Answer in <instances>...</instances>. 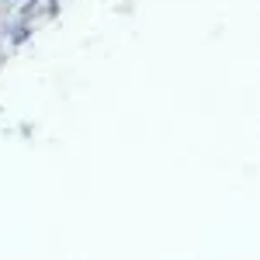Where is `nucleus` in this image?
Wrapping results in <instances>:
<instances>
[{"mask_svg": "<svg viewBox=\"0 0 260 260\" xmlns=\"http://www.w3.org/2000/svg\"><path fill=\"white\" fill-rule=\"evenodd\" d=\"M28 39V28H18V31H14V45H18V42H24Z\"/></svg>", "mask_w": 260, "mask_h": 260, "instance_id": "nucleus-1", "label": "nucleus"}]
</instances>
